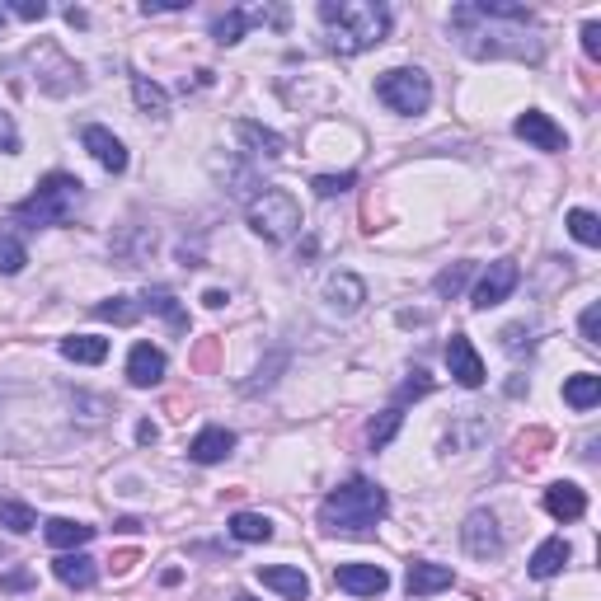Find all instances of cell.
<instances>
[{"mask_svg": "<svg viewBox=\"0 0 601 601\" xmlns=\"http://www.w3.org/2000/svg\"><path fill=\"white\" fill-rule=\"evenodd\" d=\"M451 29L461 33V47L470 57H522V62H540V33L536 15L526 5H508V0H475V5H456L451 10Z\"/></svg>", "mask_w": 601, "mask_h": 601, "instance_id": "obj_1", "label": "cell"}, {"mask_svg": "<svg viewBox=\"0 0 601 601\" xmlns=\"http://www.w3.org/2000/svg\"><path fill=\"white\" fill-rule=\"evenodd\" d=\"M320 19L329 29V47L339 57H357L386 43L390 10L381 0H320Z\"/></svg>", "mask_w": 601, "mask_h": 601, "instance_id": "obj_2", "label": "cell"}, {"mask_svg": "<svg viewBox=\"0 0 601 601\" xmlns=\"http://www.w3.org/2000/svg\"><path fill=\"white\" fill-rule=\"evenodd\" d=\"M390 498L381 484H371V479H348L343 489L320 503V526L324 531H339V536H371L376 522L386 517Z\"/></svg>", "mask_w": 601, "mask_h": 601, "instance_id": "obj_3", "label": "cell"}, {"mask_svg": "<svg viewBox=\"0 0 601 601\" xmlns=\"http://www.w3.org/2000/svg\"><path fill=\"white\" fill-rule=\"evenodd\" d=\"M80 198H85V184H80L76 174H47L43 184H38V193L33 198H24L15 207V221H24V226H66L71 216H76Z\"/></svg>", "mask_w": 601, "mask_h": 601, "instance_id": "obj_4", "label": "cell"}, {"mask_svg": "<svg viewBox=\"0 0 601 601\" xmlns=\"http://www.w3.org/2000/svg\"><path fill=\"white\" fill-rule=\"evenodd\" d=\"M245 221H249V231L263 235L268 245H282V240H292L301 231V202L287 188H263V193L249 198Z\"/></svg>", "mask_w": 601, "mask_h": 601, "instance_id": "obj_5", "label": "cell"}, {"mask_svg": "<svg viewBox=\"0 0 601 601\" xmlns=\"http://www.w3.org/2000/svg\"><path fill=\"white\" fill-rule=\"evenodd\" d=\"M376 99L404 118H414V113H428L432 104V80L418 71V66H395L386 76L376 80Z\"/></svg>", "mask_w": 601, "mask_h": 601, "instance_id": "obj_6", "label": "cell"}, {"mask_svg": "<svg viewBox=\"0 0 601 601\" xmlns=\"http://www.w3.org/2000/svg\"><path fill=\"white\" fill-rule=\"evenodd\" d=\"M29 62H33V80H38V90H47V94L80 90V66L66 57L62 47H52V43L29 47Z\"/></svg>", "mask_w": 601, "mask_h": 601, "instance_id": "obj_7", "label": "cell"}, {"mask_svg": "<svg viewBox=\"0 0 601 601\" xmlns=\"http://www.w3.org/2000/svg\"><path fill=\"white\" fill-rule=\"evenodd\" d=\"M517 282H522V273H517V263H512V259L489 263V273H484V278L475 282V292H470V306H475V310L503 306V301L517 292Z\"/></svg>", "mask_w": 601, "mask_h": 601, "instance_id": "obj_8", "label": "cell"}, {"mask_svg": "<svg viewBox=\"0 0 601 601\" xmlns=\"http://www.w3.org/2000/svg\"><path fill=\"white\" fill-rule=\"evenodd\" d=\"M461 545H465V555H475V559H498L503 555V531H498L494 512H470L465 526H461Z\"/></svg>", "mask_w": 601, "mask_h": 601, "instance_id": "obj_9", "label": "cell"}, {"mask_svg": "<svg viewBox=\"0 0 601 601\" xmlns=\"http://www.w3.org/2000/svg\"><path fill=\"white\" fill-rule=\"evenodd\" d=\"M512 132H517L522 141H531L536 151H550V155L569 146V137H564V127H559L555 118H550V113H540V108H526L522 118L512 123Z\"/></svg>", "mask_w": 601, "mask_h": 601, "instance_id": "obj_10", "label": "cell"}, {"mask_svg": "<svg viewBox=\"0 0 601 601\" xmlns=\"http://www.w3.org/2000/svg\"><path fill=\"white\" fill-rule=\"evenodd\" d=\"M447 367H451V376H456V386H465V390H479V386H484V357L475 353V343L465 339V334H451V343H447Z\"/></svg>", "mask_w": 601, "mask_h": 601, "instance_id": "obj_11", "label": "cell"}, {"mask_svg": "<svg viewBox=\"0 0 601 601\" xmlns=\"http://www.w3.org/2000/svg\"><path fill=\"white\" fill-rule=\"evenodd\" d=\"M334 583L343 592H353V597H381L390 587V573L381 564H339L334 569Z\"/></svg>", "mask_w": 601, "mask_h": 601, "instance_id": "obj_12", "label": "cell"}, {"mask_svg": "<svg viewBox=\"0 0 601 601\" xmlns=\"http://www.w3.org/2000/svg\"><path fill=\"white\" fill-rule=\"evenodd\" d=\"M324 301H329L334 315H353L367 301V282L357 278V273H329L324 278Z\"/></svg>", "mask_w": 601, "mask_h": 601, "instance_id": "obj_13", "label": "cell"}, {"mask_svg": "<svg viewBox=\"0 0 601 601\" xmlns=\"http://www.w3.org/2000/svg\"><path fill=\"white\" fill-rule=\"evenodd\" d=\"M127 381L137 390H151L165 381V353L155 348V343H137L132 353H127Z\"/></svg>", "mask_w": 601, "mask_h": 601, "instance_id": "obj_14", "label": "cell"}, {"mask_svg": "<svg viewBox=\"0 0 601 601\" xmlns=\"http://www.w3.org/2000/svg\"><path fill=\"white\" fill-rule=\"evenodd\" d=\"M80 141H85V151H90L108 174H123V170H127V151H123V141L113 137L108 127H85V132H80Z\"/></svg>", "mask_w": 601, "mask_h": 601, "instance_id": "obj_15", "label": "cell"}, {"mask_svg": "<svg viewBox=\"0 0 601 601\" xmlns=\"http://www.w3.org/2000/svg\"><path fill=\"white\" fill-rule=\"evenodd\" d=\"M451 583H456V573H451L447 564H428V559L409 564V578H404L409 597H432V592H447Z\"/></svg>", "mask_w": 601, "mask_h": 601, "instance_id": "obj_16", "label": "cell"}, {"mask_svg": "<svg viewBox=\"0 0 601 601\" xmlns=\"http://www.w3.org/2000/svg\"><path fill=\"white\" fill-rule=\"evenodd\" d=\"M545 512H550L555 522H578L587 512V494L578 484H569V479H564V484H550V489H545Z\"/></svg>", "mask_w": 601, "mask_h": 601, "instance_id": "obj_17", "label": "cell"}, {"mask_svg": "<svg viewBox=\"0 0 601 601\" xmlns=\"http://www.w3.org/2000/svg\"><path fill=\"white\" fill-rule=\"evenodd\" d=\"M235 451V432L231 428H202L193 442H188V456L198 465H216V461H226Z\"/></svg>", "mask_w": 601, "mask_h": 601, "instance_id": "obj_18", "label": "cell"}, {"mask_svg": "<svg viewBox=\"0 0 601 601\" xmlns=\"http://www.w3.org/2000/svg\"><path fill=\"white\" fill-rule=\"evenodd\" d=\"M254 19H273V24H282V10H231V15H221L212 24V38L221 47H231V43H240V33L249 29V24H254Z\"/></svg>", "mask_w": 601, "mask_h": 601, "instance_id": "obj_19", "label": "cell"}, {"mask_svg": "<svg viewBox=\"0 0 601 601\" xmlns=\"http://www.w3.org/2000/svg\"><path fill=\"white\" fill-rule=\"evenodd\" d=\"M259 583L273 587V592H282L287 601H306L310 597V578L301 569H292V564H268V569H259Z\"/></svg>", "mask_w": 601, "mask_h": 601, "instance_id": "obj_20", "label": "cell"}, {"mask_svg": "<svg viewBox=\"0 0 601 601\" xmlns=\"http://www.w3.org/2000/svg\"><path fill=\"white\" fill-rule=\"evenodd\" d=\"M43 536L52 550H80V545H90L94 540V526L90 522H71V517H52V522L43 526Z\"/></svg>", "mask_w": 601, "mask_h": 601, "instance_id": "obj_21", "label": "cell"}, {"mask_svg": "<svg viewBox=\"0 0 601 601\" xmlns=\"http://www.w3.org/2000/svg\"><path fill=\"white\" fill-rule=\"evenodd\" d=\"M235 137L249 146V155H263V160H278V155L287 151V141H282L273 127H259V123H249V118L235 123Z\"/></svg>", "mask_w": 601, "mask_h": 601, "instance_id": "obj_22", "label": "cell"}, {"mask_svg": "<svg viewBox=\"0 0 601 601\" xmlns=\"http://www.w3.org/2000/svg\"><path fill=\"white\" fill-rule=\"evenodd\" d=\"M52 573H57L66 587H80V592H85V587H94V578H99L94 559L90 555H71V550L52 559Z\"/></svg>", "mask_w": 601, "mask_h": 601, "instance_id": "obj_23", "label": "cell"}, {"mask_svg": "<svg viewBox=\"0 0 601 601\" xmlns=\"http://www.w3.org/2000/svg\"><path fill=\"white\" fill-rule=\"evenodd\" d=\"M564 404H573L578 414L597 409L601 404V376L597 371H578V376H569V381H564Z\"/></svg>", "mask_w": 601, "mask_h": 601, "instance_id": "obj_24", "label": "cell"}, {"mask_svg": "<svg viewBox=\"0 0 601 601\" xmlns=\"http://www.w3.org/2000/svg\"><path fill=\"white\" fill-rule=\"evenodd\" d=\"M569 540L564 536H550L545 540V545H540L536 555H531V578H555L559 569H564V564H569Z\"/></svg>", "mask_w": 601, "mask_h": 601, "instance_id": "obj_25", "label": "cell"}, {"mask_svg": "<svg viewBox=\"0 0 601 601\" xmlns=\"http://www.w3.org/2000/svg\"><path fill=\"white\" fill-rule=\"evenodd\" d=\"M141 310H155V315H165L174 334H188V315H184V306H179V301H174V292H165V287H155V292L141 296Z\"/></svg>", "mask_w": 601, "mask_h": 601, "instance_id": "obj_26", "label": "cell"}, {"mask_svg": "<svg viewBox=\"0 0 601 601\" xmlns=\"http://www.w3.org/2000/svg\"><path fill=\"white\" fill-rule=\"evenodd\" d=\"M231 536L245 540V545H268L273 540V522L263 512H235L231 517Z\"/></svg>", "mask_w": 601, "mask_h": 601, "instance_id": "obj_27", "label": "cell"}, {"mask_svg": "<svg viewBox=\"0 0 601 601\" xmlns=\"http://www.w3.org/2000/svg\"><path fill=\"white\" fill-rule=\"evenodd\" d=\"M62 357H71V362H85V367H99L108 357V339H94V334H71V339H62Z\"/></svg>", "mask_w": 601, "mask_h": 601, "instance_id": "obj_28", "label": "cell"}, {"mask_svg": "<svg viewBox=\"0 0 601 601\" xmlns=\"http://www.w3.org/2000/svg\"><path fill=\"white\" fill-rule=\"evenodd\" d=\"M132 99H137V108L151 113V118H165V113H170V94L146 76H132Z\"/></svg>", "mask_w": 601, "mask_h": 601, "instance_id": "obj_29", "label": "cell"}, {"mask_svg": "<svg viewBox=\"0 0 601 601\" xmlns=\"http://www.w3.org/2000/svg\"><path fill=\"white\" fill-rule=\"evenodd\" d=\"M94 320H108V324H137L141 320V301L137 296H108L94 306Z\"/></svg>", "mask_w": 601, "mask_h": 601, "instance_id": "obj_30", "label": "cell"}, {"mask_svg": "<svg viewBox=\"0 0 601 601\" xmlns=\"http://www.w3.org/2000/svg\"><path fill=\"white\" fill-rule=\"evenodd\" d=\"M0 526H5V531H15V536H24V531H33V526H38V512H33L29 503L0 498Z\"/></svg>", "mask_w": 601, "mask_h": 601, "instance_id": "obj_31", "label": "cell"}, {"mask_svg": "<svg viewBox=\"0 0 601 601\" xmlns=\"http://www.w3.org/2000/svg\"><path fill=\"white\" fill-rule=\"evenodd\" d=\"M569 235L578 240V245L597 249V245H601V221H597V212H587V207H573V212H569Z\"/></svg>", "mask_w": 601, "mask_h": 601, "instance_id": "obj_32", "label": "cell"}, {"mask_svg": "<svg viewBox=\"0 0 601 601\" xmlns=\"http://www.w3.org/2000/svg\"><path fill=\"white\" fill-rule=\"evenodd\" d=\"M470 273H475V263H451V268H442V273H437L432 292H437V296H461V287L470 282Z\"/></svg>", "mask_w": 601, "mask_h": 601, "instance_id": "obj_33", "label": "cell"}, {"mask_svg": "<svg viewBox=\"0 0 601 601\" xmlns=\"http://www.w3.org/2000/svg\"><path fill=\"white\" fill-rule=\"evenodd\" d=\"M400 423H404V409H400V404H390L386 414H381L376 423H371V447H376V451L390 447V437L400 432Z\"/></svg>", "mask_w": 601, "mask_h": 601, "instance_id": "obj_34", "label": "cell"}, {"mask_svg": "<svg viewBox=\"0 0 601 601\" xmlns=\"http://www.w3.org/2000/svg\"><path fill=\"white\" fill-rule=\"evenodd\" d=\"M24 263H29V249L19 245L15 235H0V273H5V278H15Z\"/></svg>", "mask_w": 601, "mask_h": 601, "instance_id": "obj_35", "label": "cell"}, {"mask_svg": "<svg viewBox=\"0 0 601 601\" xmlns=\"http://www.w3.org/2000/svg\"><path fill=\"white\" fill-rule=\"evenodd\" d=\"M353 184H357L353 170H348V174H315V179H310V188H315L320 198H339V193H348Z\"/></svg>", "mask_w": 601, "mask_h": 601, "instance_id": "obj_36", "label": "cell"}, {"mask_svg": "<svg viewBox=\"0 0 601 601\" xmlns=\"http://www.w3.org/2000/svg\"><path fill=\"white\" fill-rule=\"evenodd\" d=\"M550 442H555V437H550V428H531V432H522V437H517V461H536L540 451L550 447Z\"/></svg>", "mask_w": 601, "mask_h": 601, "instance_id": "obj_37", "label": "cell"}, {"mask_svg": "<svg viewBox=\"0 0 601 601\" xmlns=\"http://www.w3.org/2000/svg\"><path fill=\"white\" fill-rule=\"evenodd\" d=\"M578 329H583V343H592V348L601 343V306H597V301H592V306L583 310V320H578Z\"/></svg>", "mask_w": 601, "mask_h": 601, "instance_id": "obj_38", "label": "cell"}, {"mask_svg": "<svg viewBox=\"0 0 601 601\" xmlns=\"http://www.w3.org/2000/svg\"><path fill=\"white\" fill-rule=\"evenodd\" d=\"M432 390V381H428V371H414V381H404L400 386V395H395V404L404 409V400H418V395H428Z\"/></svg>", "mask_w": 601, "mask_h": 601, "instance_id": "obj_39", "label": "cell"}, {"mask_svg": "<svg viewBox=\"0 0 601 601\" xmlns=\"http://www.w3.org/2000/svg\"><path fill=\"white\" fill-rule=\"evenodd\" d=\"M583 52L592 57V62H601V24L597 19H587L583 24Z\"/></svg>", "mask_w": 601, "mask_h": 601, "instance_id": "obj_40", "label": "cell"}, {"mask_svg": "<svg viewBox=\"0 0 601 601\" xmlns=\"http://www.w3.org/2000/svg\"><path fill=\"white\" fill-rule=\"evenodd\" d=\"M10 15H19V19H47V5L43 0H15V5H10Z\"/></svg>", "mask_w": 601, "mask_h": 601, "instance_id": "obj_41", "label": "cell"}, {"mask_svg": "<svg viewBox=\"0 0 601 601\" xmlns=\"http://www.w3.org/2000/svg\"><path fill=\"white\" fill-rule=\"evenodd\" d=\"M0 151H19V132L10 123V113H0Z\"/></svg>", "mask_w": 601, "mask_h": 601, "instance_id": "obj_42", "label": "cell"}, {"mask_svg": "<svg viewBox=\"0 0 601 601\" xmlns=\"http://www.w3.org/2000/svg\"><path fill=\"white\" fill-rule=\"evenodd\" d=\"M141 10L146 15H170V10H184V0H146Z\"/></svg>", "mask_w": 601, "mask_h": 601, "instance_id": "obj_43", "label": "cell"}, {"mask_svg": "<svg viewBox=\"0 0 601 601\" xmlns=\"http://www.w3.org/2000/svg\"><path fill=\"white\" fill-rule=\"evenodd\" d=\"M212 362H216V339H207V343H202V348H198V357H193V367H198V371H207V367H212Z\"/></svg>", "mask_w": 601, "mask_h": 601, "instance_id": "obj_44", "label": "cell"}, {"mask_svg": "<svg viewBox=\"0 0 601 601\" xmlns=\"http://www.w3.org/2000/svg\"><path fill=\"white\" fill-rule=\"evenodd\" d=\"M108 564H113V573H132V564H137V550H123V555H113Z\"/></svg>", "mask_w": 601, "mask_h": 601, "instance_id": "obj_45", "label": "cell"}, {"mask_svg": "<svg viewBox=\"0 0 601 601\" xmlns=\"http://www.w3.org/2000/svg\"><path fill=\"white\" fill-rule=\"evenodd\" d=\"M155 437H160V428H155L151 418H146V423H137V442H141V447H151Z\"/></svg>", "mask_w": 601, "mask_h": 601, "instance_id": "obj_46", "label": "cell"}, {"mask_svg": "<svg viewBox=\"0 0 601 601\" xmlns=\"http://www.w3.org/2000/svg\"><path fill=\"white\" fill-rule=\"evenodd\" d=\"M33 583V578H29V573H24V569H19V573H10V578H0V587H29Z\"/></svg>", "mask_w": 601, "mask_h": 601, "instance_id": "obj_47", "label": "cell"}, {"mask_svg": "<svg viewBox=\"0 0 601 601\" xmlns=\"http://www.w3.org/2000/svg\"><path fill=\"white\" fill-rule=\"evenodd\" d=\"M202 301H207V306H212V310H221V306H226V292H216V287H212V292L202 296Z\"/></svg>", "mask_w": 601, "mask_h": 601, "instance_id": "obj_48", "label": "cell"}, {"mask_svg": "<svg viewBox=\"0 0 601 601\" xmlns=\"http://www.w3.org/2000/svg\"><path fill=\"white\" fill-rule=\"evenodd\" d=\"M66 19H71V24H76V29H85V24H90V19H85V10H76V5H71V10H66Z\"/></svg>", "mask_w": 601, "mask_h": 601, "instance_id": "obj_49", "label": "cell"}, {"mask_svg": "<svg viewBox=\"0 0 601 601\" xmlns=\"http://www.w3.org/2000/svg\"><path fill=\"white\" fill-rule=\"evenodd\" d=\"M235 601H259V597H249V592H235Z\"/></svg>", "mask_w": 601, "mask_h": 601, "instance_id": "obj_50", "label": "cell"}, {"mask_svg": "<svg viewBox=\"0 0 601 601\" xmlns=\"http://www.w3.org/2000/svg\"><path fill=\"white\" fill-rule=\"evenodd\" d=\"M0 24H5V15H0Z\"/></svg>", "mask_w": 601, "mask_h": 601, "instance_id": "obj_51", "label": "cell"}]
</instances>
